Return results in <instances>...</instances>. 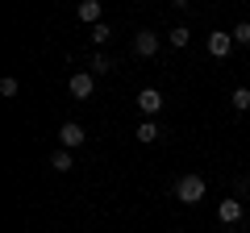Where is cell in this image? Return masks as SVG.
<instances>
[{"label":"cell","instance_id":"obj_11","mask_svg":"<svg viewBox=\"0 0 250 233\" xmlns=\"http://www.w3.org/2000/svg\"><path fill=\"white\" fill-rule=\"evenodd\" d=\"M229 104L238 108V113H250V88H233V96H229Z\"/></svg>","mask_w":250,"mask_h":233},{"label":"cell","instance_id":"obj_12","mask_svg":"<svg viewBox=\"0 0 250 233\" xmlns=\"http://www.w3.org/2000/svg\"><path fill=\"white\" fill-rule=\"evenodd\" d=\"M229 34H233V42H238V46H250V21H238Z\"/></svg>","mask_w":250,"mask_h":233},{"label":"cell","instance_id":"obj_8","mask_svg":"<svg viewBox=\"0 0 250 233\" xmlns=\"http://www.w3.org/2000/svg\"><path fill=\"white\" fill-rule=\"evenodd\" d=\"M75 13H80V21H88V25H100V0H83Z\"/></svg>","mask_w":250,"mask_h":233},{"label":"cell","instance_id":"obj_3","mask_svg":"<svg viewBox=\"0 0 250 233\" xmlns=\"http://www.w3.org/2000/svg\"><path fill=\"white\" fill-rule=\"evenodd\" d=\"M59 142H62V150H75V146H83V142H88V134H83V125H80V121H67V125L59 129Z\"/></svg>","mask_w":250,"mask_h":233},{"label":"cell","instance_id":"obj_10","mask_svg":"<svg viewBox=\"0 0 250 233\" xmlns=\"http://www.w3.org/2000/svg\"><path fill=\"white\" fill-rule=\"evenodd\" d=\"M50 167H54V171H71V167H75L71 150H54V154H50Z\"/></svg>","mask_w":250,"mask_h":233},{"label":"cell","instance_id":"obj_13","mask_svg":"<svg viewBox=\"0 0 250 233\" xmlns=\"http://www.w3.org/2000/svg\"><path fill=\"white\" fill-rule=\"evenodd\" d=\"M104 71H113V63H108L104 54H92V75H104Z\"/></svg>","mask_w":250,"mask_h":233},{"label":"cell","instance_id":"obj_15","mask_svg":"<svg viewBox=\"0 0 250 233\" xmlns=\"http://www.w3.org/2000/svg\"><path fill=\"white\" fill-rule=\"evenodd\" d=\"M188 38H192V34H188L184 25H175V29H171V46H188Z\"/></svg>","mask_w":250,"mask_h":233},{"label":"cell","instance_id":"obj_5","mask_svg":"<svg viewBox=\"0 0 250 233\" xmlns=\"http://www.w3.org/2000/svg\"><path fill=\"white\" fill-rule=\"evenodd\" d=\"M138 108H142L146 116H154L163 108V92L159 88H142V92H138Z\"/></svg>","mask_w":250,"mask_h":233},{"label":"cell","instance_id":"obj_16","mask_svg":"<svg viewBox=\"0 0 250 233\" xmlns=\"http://www.w3.org/2000/svg\"><path fill=\"white\" fill-rule=\"evenodd\" d=\"M0 96H9V100L17 96V79H0Z\"/></svg>","mask_w":250,"mask_h":233},{"label":"cell","instance_id":"obj_2","mask_svg":"<svg viewBox=\"0 0 250 233\" xmlns=\"http://www.w3.org/2000/svg\"><path fill=\"white\" fill-rule=\"evenodd\" d=\"M233 34H225V29H213V34H208V54H213V58H229V50H233Z\"/></svg>","mask_w":250,"mask_h":233},{"label":"cell","instance_id":"obj_14","mask_svg":"<svg viewBox=\"0 0 250 233\" xmlns=\"http://www.w3.org/2000/svg\"><path fill=\"white\" fill-rule=\"evenodd\" d=\"M108 38H113V29H108L104 21H100V25H92V42H108Z\"/></svg>","mask_w":250,"mask_h":233},{"label":"cell","instance_id":"obj_4","mask_svg":"<svg viewBox=\"0 0 250 233\" xmlns=\"http://www.w3.org/2000/svg\"><path fill=\"white\" fill-rule=\"evenodd\" d=\"M154 50H159V34H154V29H138L134 34V54L138 58H150Z\"/></svg>","mask_w":250,"mask_h":233},{"label":"cell","instance_id":"obj_9","mask_svg":"<svg viewBox=\"0 0 250 233\" xmlns=\"http://www.w3.org/2000/svg\"><path fill=\"white\" fill-rule=\"evenodd\" d=\"M134 137H138V142H159L163 134H159V125H154V121H142V125H138V134H134Z\"/></svg>","mask_w":250,"mask_h":233},{"label":"cell","instance_id":"obj_6","mask_svg":"<svg viewBox=\"0 0 250 233\" xmlns=\"http://www.w3.org/2000/svg\"><path fill=\"white\" fill-rule=\"evenodd\" d=\"M217 221L221 225H238L242 221V200H221V204H217Z\"/></svg>","mask_w":250,"mask_h":233},{"label":"cell","instance_id":"obj_7","mask_svg":"<svg viewBox=\"0 0 250 233\" xmlns=\"http://www.w3.org/2000/svg\"><path fill=\"white\" fill-rule=\"evenodd\" d=\"M71 96H75V100H88V96H92V75H88V71L71 75Z\"/></svg>","mask_w":250,"mask_h":233},{"label":"cell","instance_id":"obj_1","mask_svg":"<svg viewBox=\"0 0 250 233\" xmlns=\"http://www.w3.org/2000/svg\"><path fill=\"white\" fill-rule=\"evenodd\" d=\"M175 200L179 204H200V200H205V179H200V175H184V179L175 183Z\"/></svg>","mask_w":250,"mask_h":233}]
</instances>
